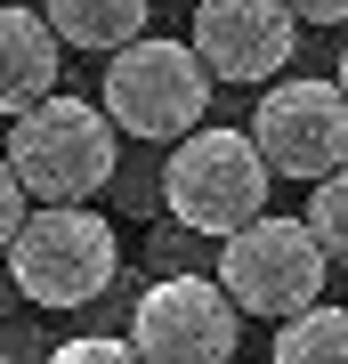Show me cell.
<instances>
[{"label":"cell","instance_id":"obj_1","mask_svg":"<svg viewBox=\"0 0 348 364\" xmlns=\"http://www.w3.org/2000/svg\"><path fill=\"white\" fill-rule=\"evenodd\" d=\"M9 170L25 178L33 203H90L122 170V130L90 97H41L9 122Z\"/></svg>","mask_w":348,"mask_h":364},{"label":"cell","instance_id":"obj_2","mask_svg":"<svg viewBox=\"0 0 348 364\" xmlns=\"http://www.w3.org/2000/svg\"><path fill=\"white\" fill-rule=\"evenodd\" d=\"M268 186H275V170L251 146V130H211L203 122L162 162V210L186 235H211V243H227L251 219H268Z\"/></svg>","mask_w":348,"mask_h":364},{"label":"cell","instance_id":"obj_3","mask_svg":"<svg viewBox=\"0 0 348 364\" xmlns=\"http://www.w3.org/2000/svg\"><path fill=\"white\" fill-rule=\"evenodd\" d=\"M122 243L90 203H33L25 235L9 243V275L33 308H90L114 284Z\"/></svg>","mask_w":348,"mask_h":364},{"label":"cell","instance_id":"obj_4","mask_svg":"<svg viewBox=\"0 0 348 364\" xmlns=\"http://www.w3.org/2000/svg\"><path fill=\"white\" fill-rule=\"evenodd\" d=\"M97 105L114 114L122 138H194L211 114V65L186 49V41H130V49L105 65V90Z\"/></svg>","mask_w":348,"mask_h":364},{"label":"cell","instance_id":"obj_5","mask_svg":"<svg viewBox=\"0 0 348 364\" xmlns=\"http://www.w3.org/2000/svg\"><path fill=\"white\" fill-rule=\"evenodd\" d=\"M324 275H332V259H324L316 227L308 219H251L243 235H227L219 243V284L243 316H268V324H292V316H308L324 299Z\"/></svg>","mask_w":348,"mask_h":364},{"label":"cell","instance_id":"obj_6","mask_svg":"<svg viewBox=\"0 0 348 364\" xmlns=\"http://www.w3.org/2000/svg\"><path fill=\"white\" fill-rule=\"evenodd\" d=\"M235 340H243V308L219 275H162L130 308V348L146 364H235Z\"/></svg>","mask_w":348,"mask_h":364},{"label":"cell","instance_id":"obj_7","mask_svg":"<svg viewBox=\"0 0 348 364\" xmlns=\"http://www.w3.org/2000/svg\"><path fill=\"white\" fill-rule=\"evenodd\" d=\"M251 146L268 154L275 178L324 186L332 170H348V90L340 81H275L251 105Z\"/></svg>","mask_w":348,"mask_h":364},{"label":"cell","instance_id":"obj_8","mask_svg":"<svg viewBox=\"0 0 348 364\" xmlns=\"http://www.w3.org/2000/svg\"><path fill=\"white\" fill-rule=\"evenodd\" d=\"M186 49L211 65V81H275L300 49V16L284 0H194Z\"/></svg>","mask_w":348,"mask_h":364},{"label":"cell","instance_id":"obj_9","mask_svg":"<svg viewBox=\"0 0 348 364\" xmlns=\"http://www.w3.org/2000/svg\"><path fill=\"white\" fill-rule=\"evenodd\" d=\"M57 57H65V41H57L49 16L0 0V114L9 122L25 114V105L57 97Z\"/></svg>","mask_w":348,"mask_h":364},{"label":"cell","instance_id":"obj_10","mask_svg":"<svg viewBox=\"0 0 348 364\" xmlns=\"http://www.w3.org/2000/svg\"><path fill=\"white\" fill-rule=\"evenodd\" d=\"M146 9L154 0H49V25L65 49H105V57H122L130 41H146Z\"/></svg>","mask_w":348,"mask_h":364},{"label":"cell","instance_id":"obj_11","mask_svg":"<svg viewBox=\"0 0 348 364\" xmlns=\"http://www.w3.org/2000/svg\"><path fill=\"white\" fill-rule=\"evenodd\" d=\"M268 364H348V308H316L275 324V356Z\"/></svg>","mask_w":348,"mask_h":364},{"label":"cell","instance_id":"obj_12","mask_svg":"<svg viewBox=\"0 0 348 364\" xmlns=\"http://www.w3.org/2000/svg\"><path fill=\"white\" fill-rule=\"evenodd\" d=\"M308 227H316L324 259H332V267H348V170H332V178L308 195Z\"/></svg>","mask_w":348,"mask_h":364},{"label":"cell","instance_id":"obj_13","mask_svg":"<svg viewBox=\"0 0 348 364\" xmlns=\"http://www.w3.org/2000/svg\"><path fill=\"white\" fill-rule=\"evenodd\" d=\"M49 364H146V356L130 348V340H114V332H90V340H65Z\"/></svg>","mask_w":348,"mask_h":364},{"label":"cell","instance_id":"obj_14","mask_svg":"<svg viewBox=\"0 0 348 364\" xmlns=\"http://www.w3.org/2000/svg\"><path fill=\"white\" fill-rule=\"evenodd\" d=\"M25 203H33V195H25V178H16V170H9V154H0V251L25 235V219H33Z\"/></svg>","mask_w":348,"mask_h":364},{"label":"cell","instance_id":"obj_15","mask_svg":"<svg viewBox=\"0 0 348 364\" xmlns=\"http://www.w3.org/2000/svg\"><path fill=\"white\" fill-rule=\"evenodd\" d=\"M300 25H348V0H284Z\"/></svg>","mask_w":348,"mask_h":364},{"label":"cell","instance_id":"obj_16","mask_svg":"<svg viewBox=\"0 0 348 364\" xmlns=\"http://www.w3.org/2000/svg\"><path fill=\"white\" fill-rule=\"evenodd\" d=\"M340 90H348V41H340Z\"/></svg>","mask_w":348,"mask_h":364},{"label":"cell","instance_id":"obj_17","mask_svg":"<svg viewBox=\"0 0 348 364\" xmlns=\"http://www.w3.org/2000/svg\"><path fill=\"white\" fill-rule=\"evenodd\" d=\"M0 364H9V340H0Z\"/></svg>","mask_w":348,"mask_h":364},{"label":"cell","instance_id":"obj_18","mask_svg":"<svg viewBox=\"0 0 348 364\" xmlns=\"http://www.w3.org/2000/svg\"><path fill=\"white\" fill-rule=\"evenodd\" d=\"M186 9H194V0H186Z\"/></svg>","mask_w":348,"mask_h":364}]
</instances>
